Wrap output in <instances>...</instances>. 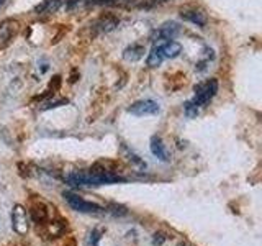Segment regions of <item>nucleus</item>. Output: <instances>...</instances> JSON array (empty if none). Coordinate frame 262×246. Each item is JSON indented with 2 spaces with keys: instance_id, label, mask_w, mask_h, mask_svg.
<instances>
[{
  "instance_id": "4",
  "label": "nucleus",
  "mask_w": 262,
  "mask_h": 246,
  "mask_svg": "<svg viewBox=\"0 0 262 246\" xmlns=\"http://www.w3.org/2000/svg\"><path fill=\"white\" fill-rule=\"evenodd\" d=\"M128 112L136 116H144V115H156L159 112V105L154 100H138L128 107Z\"/></svg>"
},
{
  "instance_id": "6",
  "label": "nucleus",
  "mask_w": 262,
  "mask_h": 246,
  "mask_svg": "<svg viewBox=\"0 0 262 246\" xmlns=\"http://www.w3.org/2000/svg\"><path fill=\"white\" fill-rule=\"evenodd\" d=\"M180 16L184 20L194 23V25H196V26H205L206 25V15L202 10L184 8V10H180Z\"/></svg>"
},
{
  "instance_id": "1",
  "label": "nucleus",
  "mask_w": 262,
  "mask_h": 246,
  "mask_svg": "<svg viewBox=\"0 0 262 246\" xmlns=\"http://www.w3.org/2000/svg\"><path fill=\"white\" fill-rule=\"evenodd\" d=\"M216 92H218V80L210 79L206 80L205 84L195 87V97L190 102H192L195 107H202V105H205L206 102H210L212 98L216 96Z\"/></svg>"
},
{
  "instance_id": "3",
  "label": "nucleus",
  "mask_w": 262,
  "mask_h": 246,
  "mask_svg": "<svg viewBox=\"0 0 262 246\" xmlns=\"http://www.w3.org/2000/svg\"><path fill=\"white\" fill-rule=\"evenodd\" d=\"M64 198H66V202L70 205V208H74L76 212H80V214H100V212H104V207H100V205H97V204L87 202L79 196L70 194V192H64Z\"/></svg>"
},
{
  "instance_id": "10",
  "label": "nucleus",
  "mask_w": 262,
  "mask_h": 246,
  "mask_svg": "<svg viewBox=\"0 0 262 246\" xmlns=\"http://www.w3.org/2000/svg\"><path fill=\"white\" fill-rule=\"evenodd\" d=\"M142 54H144V46H141V44H138V43L128 46V48L123 51V58H124L126 61H130V62L140 61L141 58H142Z\"/></svg>"
},
{
  "instance_id": "7",
  "label": "nucleus",
  "mask_w": 262,
  "mask_h": 246,
  "mask_svg": "<svg viewBox=\"0 0 262 246\" xmlns=\"http://www.w3.org/2000/svg\"><path fill=\"white\" fill-rule=\"evenodd\" d=\"M118 25H120L118 16L112 15V14H105V15H102L97 20V23H95V28H97L98 32H102V33H108L112 30H115Z\"/></svg>"
},
{
  "instance_id": "11",
  "label": "nucleus",
  "mask_w": 262,
  "mask_h": 246,
  "mask_svg": "<svg viewBox=\"0 0 262 246\" xmlns=\"http://www.w3.org/2000/svg\"><path fill=\"white\" fill-rule=\"evenodd\" d=\"M156 34L159 40H174L178 34V25L177 23H166L156 32Z\"/></svg>"
},
{
  "instance_id": "14",
  "label": "nucleus",
  "mask_w": 262,
  "mask_h": 246,
  "mask_svg": "<svg viewBox=\"0 0 262 246\" xmlns=\"http://www.w3.org/2000/svg\"><path fill=\"white\" fill-rule=\"evenodd\" d=\"M100 240H102V232L100 230H92L87 236V246H98Z\"/></svg>"
},
{
  "instance_id": "8",
  "label": "nucleus",
  "mask_w": 262,
  "mask_h": 246,
  "mask_svg": "<svg viewBox=\"0 0 262 246\" xmlns=\"http://www.w3.org/2000/svg\"><path fill=\"white\" fill-rule=\"evenodd\" d=\"M64 2L66 0H43L40 5L34 7V12H36L38 15H51L54 14Z\"/></svg>"
},
{
  "instance_id": "9",
  "label": "nucleus",
  "mask_w": 262,
  "mask_h": 246,
  "mask_svg": "<svg viewBox=\"0 0 262 246\" xmlns=\"http://www.w3.org/2000/svg\"><path fill=\"white\" fill-rule=\"evenodd\" d=\"M151 153L160 161H169V154H168V151H166V148H164L162 140H160L159 136H152L151 138Z\"/></svg>"
},
{
  "instance_id": "13",
  "label": "nucleus",
  "mask_w": 262,
  "mask_h": 246,
  "mask_svg": "<svg viewBox=\"0 0 262 246\" xmlns=\"http://www.w3.org/2000/svg\"><path fill=\"white\" fill-rule=\"evenodd\" d=\"M164 61V54H162V50H160V44L159 46H154V48L151 50V52L148 54V66L150 68H158L160 66V62Z\"/></svg>"
},
{
  "instance_id": "12",
  "label": "nucleus",
  "mask_w": 262,
  "mask_h": 246,
  "mask_svg": "<svg viewBox=\"0 0 262 246\" xmlns=\"http://www.w3.org/2000/svg\"><path fill=\"white\" fill-rule=\"evenodd\" d=\"M160 50H162V54H164V60H166V58H177L182 52V46H180V43H177V41L169 40L168 43L160 44Z\"/></svg>"
},
{
  "instance_id": "2",
  "label": "nucleus",
  "mask_w": 262,
  "mask_h": 246,
  "mask_svg": "<svg viewBox=\"0 0 262 246\" xmlns=\"http://www.w3.org/2000/svg\"><path fill=\"white\" fill-rule=\"evenodd\" d=\"M20 33V22L15 18H7L0 22V51L5 50Z\"/></svg>"
},
{
  "instance_id": "16",
  "label": "nucleus",
  "mask_w": 262,
  "mask_h": 246,
  "mask_svg": "<svg viewBox=\"0 0 262 246\" xmlns=\"http://www.w3.org/2000/svg\"><path fill=\"white\" fill-rule=\"evenodd\" d=\"M4 2H5V0H0V5H2V4H4Z\"/></svg>"
},
{
  "instance_id": "15",
  "label": "nucleus",
  "mask_w": 262,
  "mask_h": 246,
  "mask_svg": "<svg viewBox=\"0 0 262 246\" xmlns=\"http://www.w3.org/2000/svg\"><path fill=\"white\" fill-rule=\"evenodd\" d=\"M186 112H187L188 116H194V115H196V112H198V107H195V105L188 100V102L186 104Z\"/></svg>"
},
{
  "instance_id": "5",
  "label": "nucleus",
  "mask_w": 262,
  "mask_h": 246,
  "mask_svg": "<svg viewBox=\"0 0 262 246\" xmlns=\"http://www.w3.org/2000/svg\"><path fill=\"white\" fill-rule=\"evenodd\" d=\"M12 226L14 230L18 233V235H25L28 232V218H26V212L25 208L16 205L14 214H12Z\"/></svg>"
}]
</instances>
